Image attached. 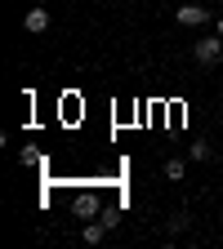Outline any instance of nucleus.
Returning a JSON list of instances; mask_svg holds the SVG:
<instances>
[{
  "instance_id": "1",
  "label": "nucleus",
  "mask_w": 223,
  "mask_h": 249,
  "mask_svg": "<svg viewBox=\"0 0 223 249\" xmlns=\"http://www.w3.org/2000/svg\"><path fill=\"white\" fill-rule=\"evenodd\" d=\"M192 58L205 62V67H214V62L223 58V36H205V40H197V45H192Z\"/></svg>"
},
{
  "instance_id": "2",
  "label": "nucleus",
  "mask_w": 223,
  "mask_h": 249,
  "mask_svg": "<svg viewBox=\"0 0 223 249\" xmlns=\"http://www.w3.org/2000/svg\"><path fill=\"white\" fill-rule=\"evenodd\" d=\"M174 18H179L183 27H201V22L210 18V9H205V5H179V14H174Z\"/></svg>"
},
{
  "instance_id": "3",
  "label": "nucleus",
  "mask_w": 223,
  "mask_h": 249,
  "mask_svg": "<svg viewBox=\"0 0 223 249\" xmlns=\"http://www.w3.org/2000/svg\"><path fill=\"white\" fill-rule=\"evenodd\" d=\"M22 27L31 31V36H41V31H49V9H27V18H22Z\"/></svg>"
},
{
  "instance_id": "4",
  "label": "nucleus",
  "mask_w": 223,
  "mask_h": 249,
  "mask_svg": "<svg viewBox=\"0 0 223 249\" xmlns=\"http://www.w3.org/2000/svg\"><path fill=\"white\" fill-rule=\"evenodd\" d=\"M72 213H76V218H94V213H99V196H94V192L76 196V200H72Z\"/></svg>"
},
{
  "instance_id": "5",
  "label": "nucleus",
  "mask_w": 223,
  "mask_h": 249,
  "mask_svg": "<svg viewBox=\"0 0 223 249\" xmlns=\"http://www.w3.org/2000/svg\"><path fill=\"white\" fill-rule=\"evenodd\" d=\"M81 236H85V245H99V240L107 236V223H85V231H81Z\"/></svg>"
},
{
  "instance_id": "6",
  "label": "nucleus",
  "mask_w": 223,
  "mask_h": 249,
  "mask_svg": "<svg viewBox=\"0 0 223 249\" xmlns=\"http://www.w3.org/2000/svg\"><path fill=\"white\" fill-rule=\"evenodd\" d=\"M183 169H187V165L179 160V156H170V160H165V178H170V182H179V178H183Z\"/></svg>"
},
{
  "instance_id": "7",
  "label": "nucleus",
  "mask_w": 223,
  "mask_h": 249,
  "mask_svg": "<svg viewBox=\"0 0 223 249\" xmlns=\"http://www.w3.org/2000/svg\"><path fill=\"white\" fill-rule=\"evenodd\" d=\"M187 156H192V160H210V156H214V151H210L205 142H197V147H192V151H187Z\"/></svg>"
},
{
  "instance_id": "8",
  "label": "nucleus",
  "mask_w": 223,
  "mask_h": 249,
  "mask_svg": "<svg viewBox=\"0 0 223 249\" xmlns=\"http://www.w3.org/2000/svg\"><path fill=\"white\" fill-rule=\"evenodd\" d=\"M219 36H223V18H219Z\"/></svg>"
}]
</instances>
